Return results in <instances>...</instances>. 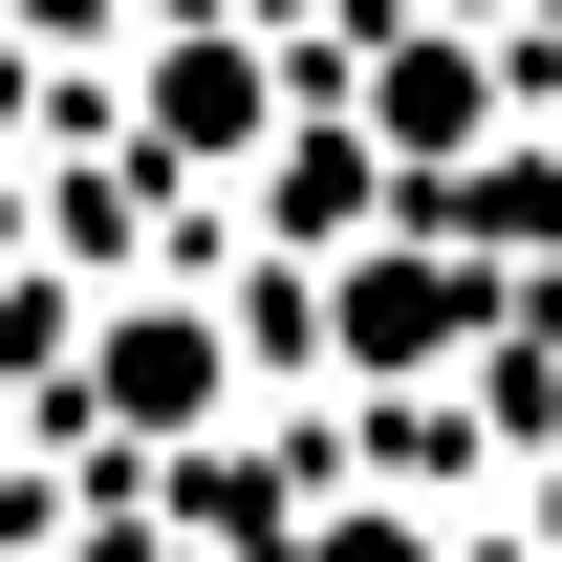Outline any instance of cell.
Wrapping results in <instances>:
<instances>
[{
	"mask_svg": "<svg viewBox=\"0 0 562 562\" xmlns=\"http://www.w3.org/2000/svg\"><path fill=\"white\" fill-rule=\"evenodd\" d=\"M281 131H303V44H281L260 0H151V22H131V173L238 195Z\"/></svg>",
	"mask_w": 562,
	"mask_h": 562,
	"instance_id": "obj_1",
	"label": "cell"
},
{
	"mask_svg": "<svg viewBox=\"0 0 562 562\" xmlns=\"http://www.w3.org/2000/svg\"><path fill=\"white\" fill-rule=\"evenodd\" d=\"M497 260L454 238V216H368L347 260L303 281V347L347 368V390H454V368H497Z\"/></svg>",
	"mask_w": 562,
	"mask_h": 562,
	"instance_id": "obj_2",
	"label": "cell"
},
{
	"mask_svg": "<svg viewBox=\"0 0 562 562\" xmlns=\"http://www.w3.org/2000/svg\"><path fill=\"white\" fill-rule=\"evenodd\" d=\"M519 109H541V87H519V44H497V0H347V131L390 151V195L476 173Z\"/></svg>",
	"mask_w": 562,
	"mask_h": 562,
	"instance_id": "obj_3",
	"label": "cell"
},
{
	"mask_svg": "<svg viewBox=\"0 0 562 562\" xmlns=\"http://www.w3.org/2000/svg\"><path fill=\"white\" fill-rule=\"evenodd\" d=\"M109 454H195L216 412H238V325L216 303H173V281H131L109 325H87V390H66Z\"/></svg>",
	"mask_w": 562,
	"mask_h": 562,
	"instance_id": "obj_4",
	"label": "cell"
},
{
	"mask_svg": "<svg viewBox=\"0 0 562 562\" xmlns=\"http://www.w3.org/2000/svg\"><path fill=\"white\" fill-rule=\"evenodd\" d=\"M303 562H454V541H432L412 497H347V519H303Z\"/></svg>",
	"mask_w": 562,
	"mask_h": 562,
	"instance_id": "obj_5",
	"label": "cell"
},
{
	"mask_svg": "<svg viewBox=\"0 0 562 562\" xmlns=\"http://www.w3.org/2000/svg\"><path fill=\"white\" fill-rule=\"evenodd\" d=\"M22 44H87V22H151V0H0Z\"/></svg>",
	"mask_w": 562,
	"mask_h": 562,
	"instance_id": "obj_6",
	"label": "cell"
},
{
	"mask_svg": "<svg viewBox=\"0 0 562 562\" xmlns=\"http://www.w3.org/2000/svg\"><path fill=\"white\" fill-rule=\"evenodd\" d=\"M497 44H519V87H562V0H497Z\"/></svg>",
	"mask_w": 562,
	"mask_h": 562,
	"instance_id": "obj_7",
	"label": "cell"
},
{
	"mask_svg": "<svg viewBox=\"0 0 562 562\" xmlns=\"http://www.w3.org/2000/svg\"><path fill=\"white\" fill-rule=\"evenodd\" d=\"M22 109H44V44H22V22H0V151H22Z\"/></svg>",
	"mask_w": 562,
	"mask_h": 562,
	"instance_id": "obj_8",
	"label": "cell"
},
{
	"mask_svg": "<svg viewBox=\"0 0 562 562\" xmlns=\"http://www.w3.org/2000/svg\"><path fill=\"white\" fill-rule=\"evenodd\" d=\"M519 347H541V390H562V303H541V325H519Z\"/></svg>",
	"mask_w": 562,
	"mask_h": 562,
	"instance_id": "obj_9",
	"label": "cell"
},
{
	"mask_svg": "<svg viewBox=\"0 0 562 562\" xmlns=\"http://www.w3.org/2000/svg\"><path fill=\"white\" fill-rule=\"evenodd\" d=\"M0 347H44V303H0Z\"/></svg>",
	"mask_w": 562,
	"mask_h": 562,
	"instance_id": "obj_10",
	"label": "cell"
}]
</instances>
